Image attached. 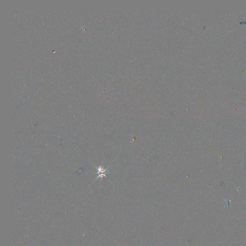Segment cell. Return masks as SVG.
<instances>
[{"mask_svg": "<svg viewBox=\"0 0 246 246\" xmlns=\"http://www.w3.org/2000/svg\"><path fill=\"white\" fill-rule=\"evenodd\" d=\"M96 168H97L98 170V177H97V179H98L99 178H103V177H106V175L107 174H109L108 171H107V169L108 167H107L106 169H104L103 168V167L99 166L98 167L96 166Z\"/></svg>", "mask_w": 246, "mask_h": 246, "instance_id": "cell-1", "label": "cell"}]
</instances>
